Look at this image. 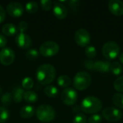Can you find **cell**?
Listing matches in <instances>:
<instances>
[{"label": "cell", "instance_id": "1", "mask_svg": "<svg viewBox=\"0 0 123 123\" xmlns=\"http://www.w3.org/2000/svg\"><path fill=\"white\" fill-rule=\"evenodd\" d=\"M56 71L53 66L50 64H43L38 67L36 71V78L42 85L50 84L55 77Z\"/></svg>", "mask_w": 123, "mask_h": 123}, {"label": "cell", "instance_id": "2", "mask_svg": "<svg viewBox=\"0 0 123 123\" xmlns=\"http://www.w3.org/2000/svg\"><path fill=\"white\" fill-rule=\"evenodd\" d=\"M102 108L101 100L94 96H88L85 97L81 102V110L87 114H96Z\"/></svg>", "mask_w": 123, "mask_h": 123}, {"label": "cell", "instance_id": "3", "mask_svg": "<svg viewBox=\"0 0 123 123\" xmlns=\"http://www.w3.org/2000/svg\"><path fill=\"white\" fill-rule=\"evenodd\" d=\"M92 82L91 76L86 71H80L78 72L73 80L74 86L79 91L84 90L87 89Z\"/></svg>", "mask_w": 123, "mask_h": 123}, {"label": "cell", "instance_id": "4", "mask_svg": "<svg viewBox=\"0 0 123 123\" xmlns=\"http://www.w3.org/2000/svg\"><path fill=\"white\" fill-rule=\"evenodd\" d=\"M55 115L54 109L48 105H42L36 110V116L37 119L43 123H49L52 121Z\"/></svg>", "mask_w": 123, "mask_h": 123}, {"label": "cell", "instance_id": "5", "mask_svg": "<svg viewBox=\"0 0 123 123\" xmlns=\"http://www.w3.org/2000/svg\"><path fill=\"white\" fill-rule=\"evenodd\" d=\"M102 53L103 55L109 60L115 59L120 53V47L115 42H107L102 47Z\"/></svg>", "mask_w": 123, "mask_h": 123}, {"label": "cell", "instance_id": "6", "mask_svg": "<svg viewBox=\"0 0 123 123\" xmlns=\"http://www.w3.org/2000/svg\"><path fill=\"white\" fill-rule=\"evenodd\" d=\"M59 51V45L54 41H46L40 47V53L44 57H52Z\"/></svg>", "mask_w": 123, "mask_h": 123}, {"label": "cell", "instance_id": "7", "mask_svg": "<svg viewBox=\"0 0 123 123\" xmlns=\"http://www.w3.org/2000/svg\"><path fill=\"white\" fill-rule=\"evenodd\" d=\"M77 99V92L72 88H66L61 93V100L66 105L71 106L74 105Z\"/></svg>", "mask_w": 123, "mask_h": 123}, {"label": "cell", "instance_id": "8", "mask_svg": "<svg viewBox=\"0 0 123 123\" xmlns=\"http://www.w3.org/2000/svg\"><path fill=\"white\" fill-rule=\"evenodd\" d=\"M102 116L110 122H117L122 118L123 112L117 108L107 107L102 111Z\"/></svg>", "mask_w": 123, "mask_h": 123}, {"label": "cell", "instance_id": "9", "mask_svg": "<svg viewBox=\"0 0 123 123\" xmlns=\"http://www.w3.org/2000/svg\"><path fill=\"white\" fill-rule=\"evenodd\" d=\"M75 41L81 47H87L90 43L89 32L84 28L79 29L75 33Z\"/></svg>", "mask_w": 123, "mask_h": 123}, {"label": "cell", "instance_id": "10", "mask_svg": "<svg viewBox=\"0 0 123 123\" xmlns=\"http://www.w3.org/2000/svg\"><path fill=\"white\" fill-rule=\"evenodd\" d=\"M6 12L9 16L14 18H17L21 17L24 13L23 6L17 1L9 3L6 6Z\"/></svg>", "mask_w": 123, "mask_h": 123}, {"label": "cell", "instance_id": "11", "mask_svg": "<svg viewBox=\"0 0 123 123\" xmlns=\"http://www.w3.org/2000/svg\"><path fill=\"white\" fill-rule=\"evenodd\" d=\"M14 53L9 48H4L0 51V62L4 66H9L14 61Z\"/></svg>", "mask_w": 123, "mask_h": 123}, {"label": "cell", "instance_id": "12", "mask_svg": "<svg viewBox=\"0 0 123 123\" xmlns=\"http://www.w3.org/2000/svg\"><path fill=\"white\" fill-rule=\"evenodd\" d=\"M15 42L17 46L22 49H27L32 45V40L30 37L25 33H19L16 35Z\"/></svg>", "mask_w": 123, "mask_h": 123}, {"label": "cell", "instance_id": "13", "mask_svg": "<svg viewBox=\"0 0 123 123\" xmlns=\"http://www.w3.org/2000/svg\"><path fill=\"white\" fill-rule=\"evenodd\" d=\"M108 8L112 14L116 16L123 14V2L120 0H111L108 3Z\"/></svg>", "mask_w": 123, "mask_h": 123}, {"label": "cell", "instance_id": "14", "mask_svg": "<svg viewBox=\"0 0 123 123\" xmlns=\"http://www.w3.org/2000/svg\"><path fill=\"white\" fill-rule=\"evenodd\" d=\"M53 14L59 19H63L66 17L68 12L66 6L61 3H55L53 6Z\"/></svg>", "mask_w": 123, "mask_h": 123}, {"label": "cell", "instance_id": "15", "mask_svg": "<svg viewBox=\"0 0 123 123\" xmlns=\"http://www.w3.org/2000/svg\"><path fill=\"white\" fill-rule=\"evenodd\" d=\"M111 63L110 61H97L94 62V70L99 72L107 73L110 71Z\"/></svg>", "mask_w": 123, "mask_h": 123}, {"label": "cell", "instance_id": "16", "mask_svg": "<svg viewBox=\"0 0 123 123\" xmlns=\"http://www.w3.org/2000/svg\"><path fill=\"white\" fill-rule=\"evenodd\" d=\"M19 114L21 117L23 118H30L35 114V107L32 105L24 106L21 109Z\"/></svg>", "mask_w": 123, "mask_h": 123}, {"label": "cell", "instance_id": "17", "mask_svg": "<svg viewBox=\"0 0 123 123\" xmlns=\"http://www.w3.org/2000/svg\"><path fill=\"white\" fill-rule=\"evenodd\" d=\"M2 32L4 35H6V36H13L14 35H15L17 33V27L12 23H6L5 25H4V26L2 27Z\"/></svg>", "mask_w": 123, "mask_h": 123}, {"label": "cell", "instance_id": "18", "mask_svg": "<svg viewBox=\"0 0 123 123\" xmlns=\"http://www.w3.org/2000/svg\"><path fill=\"white\" fill-rule=\"evenodd\" d=\"M24 99L29 104H33L37 101L38 97L37 94L32 91H27L25 92L24 95H23Z\"/></svg>", "mask_w": 123, "mask_h": 123}, {"label": "cell", "instance_id": "19", "mask_svg": "<svg viewBox=\"0 0 123 123\" xmlns=\"http://www.w3.org/2000/svg\"><path fill=\"white\" fill-rule=\"evenodd\" d=\"M24 93L25 92L22 88L19 86H17L14 88L13 91V100L15 103H19L22 102Z\"/></svg>", "mask_w": 123, "mask_h": 123}, {"label": "cell", "instance_id": "20", "mask_svg": "<svg viewBox=\"0 0 123 123\" xmlns=\"http://www.w3.org/2000/svg\"><path fill=\"white\" fill-rule=\"evenodd\" d=\"M110 71L115 75V76H119L122 74L123 72V66L121 63H120L117 61H115L111 63L110 64Z\"/></svg>", "mask_w": 123, "mask_h": 123}, {"label": "cell", "instance_id": "21", "mask_svg": "<svg viewBox=\"0 0 123 123\" xmlns=\"http://www.w3.org/2000/svg\"><path fill=\"white\" fill-rule=\"evenodd\" d=\"M44 92L50 98H55L58 94V89L55 86L52 85H48L44 89Z\"/></svg>", "mask_w": 123, "mask_h": 123}, {"label": "cell", "instance_id": "22", "mask_svg": "<svg viewBox=\"0 0 123 123\" xmlns=\"http://www.w3.org/2000/svg\"><path fill=\"white\" fill-rule=\"evenodd\" d=\"M57 84L62 88H68L71 84V79L66 75H61L57 79Z\"/></svg>", "mask_w": 123, "mask_h": 123}, {"label": "cell", "instance_id": "23", "mask_svg": "<svg viewBox=\"0 0 123 123\" xmlns=\"http://www.w3.org/2000/svg\"><path fill=\"white\" fill-rule=\"evenodd\" d=\"M112 101L116 107L120 109H123V94L121 93L115 94L112 96Z\"/></svg>", "mask_w": 123, "mask_h": 123}, {"label": "cell", "instance_id": "24", "mask_svg": "<svg viewBox=\"0 0 123 123\" xmlns=\"http://www.w3.org/2000/svg\"><path fill=\"white\" fill-rule=\"evenodd\" d=\"M25 9H26V11H27L28 13L34 14V13L37 12V10H38V4H37V2H35V1H30V2H28V3L26 4Z\"/></svg>", "mask_w": 123, "mask_h": 123}, {"label": "cell", "instance_id": "25", "mask_svg": "<svg viewBox=\"0 0 123 123\" xmlns=\"http://www.w3.org/2000/svg\"><path fill=\"white\" fill-rule=\"evenodd\" d=\"M34 86V81L30 77H25L22 81V89L26 90L31 89Z\"/></svg>", "mask_w": 123, "mask_h": 123}, {"label": "cell", "instance_id": "26", "mask_svg": "<svg viewBox=\"0 0 123 123\" xmlns=\"http://www.w3.org/2000/svg\"><path fill=\"white\" fill-rule=\"evenodd\" d=\"M85 55L89 58H93L97 55V49L92 45H88L85 48Z\"/></svg>", "mask_w": 123, "mask_h": 123}, {"label": "cell", "instance_id": "27", "mask_svg": "<svg viewBox=\"0 0 123 123\" xmlns=\"http://www.w3.org/2000/svg\"><path fill=\"white\" fill-rule=\"evenodd\" d=\"M39 56V53L37 50L35 49H30L27 50L25 53V57L29 60H35Z\"/></svg>", "mask_w": 123, "mask_h": 123}, {"label": "cell", "instance_id": "28", "mask_svg": "<svg viewBox=\"0 0 123 123\" xmlns=\"http://www.w3.org/2000/svg\"><path fill=\"white\" fill-rule=\"evenodd\" d=\"M9 118V112L4 107H0V123H5Z\"/></svg>", "mask_w": 123, "mask_h": 123}, {"label": "cell", "instance_id": "29", "mask_svg": "<svg viewBox=\"0 0 123 123\" xmlns=\"http://www.w3.org/2000/svg\"><path fill=\"white\" fill-rule=\"evenodd\" d=\"M115 89L120 92H123V76L117 79L114 82Z\"/></svg>", "mask_w": 123, "mask_h": 123}, {"label": "cell", "instance_id": "30", "mask_svg": "<svg viewBox=\"0 0 123 123\" xmlns=\"http://www.w3.org/2000/svg\"><path fill=\"white\" fill-rule=\"evenodd\" d=\"M40 6L44 11H49L53 6V2L50 0H42L40 1Z\"/></svg>", "mask_w": 123, "mask_h": 123}, {"label": "cell", "instance_id": "31", "mask_svg": "<svg viewBox=\"0 0 123 123\" xmlns=\"http://www.w3.org/2000/svg\"><path fill=\"white\" fill-rule=\"evenodd\" d=\"M12 95L10 93H5L1 98V102L4 106H8L11 103Z\"/></svg>", "mask_w": 123, "mask_h": 123}, {"label": "cell", "instance_id": "32", "mask_svg": "<svg viewBox=\"0 0 123 123\" xmlns=\"http://www.w3.org/2000/svg\"><path fill=\"white\" fill-rule=\"evenodd\" d=\"M73 123H86V117L84 114L78 113L74 117Z\"/></svg>", "mask_w": 123, "mask_h": 123}, {"label": "cell", "instance_id": "33", "mask_svg": "<svg viewBox=\"0 0 123 123\" xmlns=\"http://www.w3.org/2000/svg\"><path fill=\"white\" fill-rule=\"evenodd\" d=\"M102 116L98 114H94L88 119V123H100L102 122Z\"/></svg>", "mask_w": 123, "mask_h": 123}, {"label": "cell", "instance_id": "34", "mask_svg": "<svg viewBox=\"0 0 123 123\" xmlns=\"http://www.w3.org/2000/svg\"><path fill=\"white\" fill-rule=\"evenodd\" d=\"M28 28V25L26 22L22 21L19 23L17 29L19 31V33H24Z\"/></svg>", "mask_w": 123, "mask_h": 123}, {"label": "cell", "instance_id": "35", "mask_svg": "<svg viewBox=\"0 0 123 123\" xmlns=\"http://www.w3.org/2000/svg\"><path fill=\"white\" fill-rule=\"evenodd\" d=\"M84 67L89 70V71H94V61H86L84 63Z\"/></svg>", "mask_w": 123, "mask_h": 123}, {"label": "cell", "instance_id": "36", "mask_svg": "<svg viewBox=\"0 0 123 123\" xmlns=\"http://www.w3.org/2000/svg\"><path fill=\"white\" fill-rule=\"evenodd\" d=\"M7 42H6V37L3 35L0 34V48H4L6 45Z\"/></svg>", "mask_w": 123, "mask_h": 123}, {"label": "cell", "instance_id": "37", "mask_svg": "<svg viewBox=\"0 0 123 123\" xmlns=\"http://www.w3.org/2000/svg\"><path fill=\"white\" fill-rule=\"evenodd\" d=\"M5 10L0 5V24L2 23L5 19Z\"/></svg>", "mask_w": 123, "mask_h": 123}, {"label": "cell", "instance_id": "38", "mask_svg": "<svg viewBox=\"0 0 123 123\" xmlns=\"http://www.w3.org/2000/svg\"><path fill=\"white\" fill-rule=\"evenodd\" d=\"M80 110H81V107H79V106H76V107L74 108V111L76 112H79Z\"/></svg>", "mask_w": 123, "mask_h": 123}, {"label": "cell", "instance_id": "39", "mask_svg": "<svg viewBox=\"0 0 123 123\" xmlns=\"http://www.w3.org/2000/svg\"><path fill=\"white\" fill-rule=\"evenodd\" d=\"M120 62L123 64V53L120 55Z\"/></svg>", "mask_w": 123, "mask_h": 123}, {"label": "cell", "instance_id": "40", "mask_svg": "<svg viewBox=\"0 0 123 123\" xmlns=\"http://www.w3.org/2000/svg\"><path fill=\"white\" fill-rule=\"evenodd\" d=\"M1 87H0V95H1Z\"/></svg>", "mask_w": 123, "mask_h": 123}]
</instances>
